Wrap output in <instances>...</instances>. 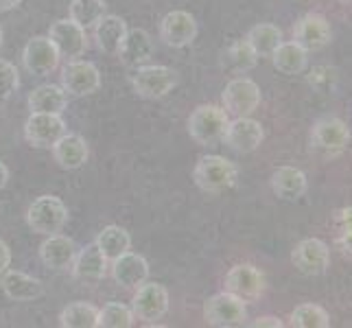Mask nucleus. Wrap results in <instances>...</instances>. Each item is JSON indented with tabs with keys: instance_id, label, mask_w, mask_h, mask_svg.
<instances>
[{
	"instance_id": "obj_1",
	"label": "nucleus",
	"mask_w": 352,
	"mask_h": 328,
	"mask_svg": "<svg viewBox=\"0 0 352 328\" xmlns=\"http://www.w3.org/2000/svg\"><path fill=\"white\" fill-rule=\"evenodd\" d=\"M195 184L204 193H223L228 188H232L239 179V168L234 162H230L223 155H204L199 157V162L192 171Z\"/></svg>"
},
{
	"instance_id": "obj_2",
	"label": "nucleus",
	"mask_w": 352,
	"mask_h": 328,
	"mask_svg": "<svg viewBox=\"0 0 352 328\" xmlns=\"http://www.w3.org/2000/svg\"><path fill=\"white\" fill-rule=\"evenodd\" d=\"M27 223L35 234H57L68 223L66 204L55 195H42L27 210Z\"/></svg>"
},
{
	"instance_id": "obj_3",
	"label": "nucleus",
	"mask_w": 352,
	"mask_h": 328,
	"mask_svg": "<svg viewBox=\"0 0 352 328\" xmlns=\"http://www.w3.org/2000/svg\"><path fill=\"white\" fill-rule=\"evenodd\" d=\"M230 123V114L219 105H199L188 118V133L197 144H217L223 140Z\"/></svg>"
},
{
	"instance_id": "obj_4",
	"label": "nucleus",
	"mask_w": 352,
	"mask_h": 328,
	"mask_svg": "<svg viewBox=\"0 0 352 328\" xmlns=\"http://www.w3.org/2000/svg\"><path fill=\"white\" fill-rule=\"evenodd\" d=\"M204 318L210 326L217 328H234V326H243L248 320V309L245 302L241 298H236L230 291H223V294L212 296L204 307Z\"/></svg>"
},
{
	"instance_id": "obj_5",
	"label": "nucleus",
	"mask_w": 352,
	"mask_h": 328,
	"mask_svg": "<svg viewBox=\"0 0 352 328\" xmlns=\"http://www.w3.org/2000/svg\"><path fill=\"white\" fill-rule=\"evenodd\" d=\"M136 296L131 300V313L147 324H153L162 320L168 311V291L160 283H147L144 281L140 287H136Z\"/></svg>"
},
{
	"instance_id": "obj_6",
	"label": "nucleus",
	"mask_w": 352,
	"mask_h": 328,
	"mask_svg": "<svg viewBox=\"0 0 352 328\" xmlns=\"http://www.w3.org/2000/svg\"><path fill=\"white\" fill-rule=\"evenodd\" d=\"M177 75L166 66H140L131 77V86L142 99H162L175 88Z\"/></svg>"
},
{
	"instance_id": "obj_7",
	"label": "nucleus",
	"mask_w": 352,
	"mask_h": 328,
	"mask_svg": "<svg viewBox=\"0 0 352 328\" xmlns=\"http://www.w3.org/2000/svg\"><path fill=\"white\" fill-rule=\"evenodd\" d=\"M223 109L232 116H250L261 105V88L248 77H236L223 90Z\"/></svg>"
},
{
	"instance_id": "obj_8",
	"label": "nucleus",
	"mask_w": 352,
	"mask_h": 328,
	"mask_svg": "<svg viewBox=\"0 0 352 328\" xmlns=\"http://www.w3.org/2000/svg\"><path fill=\"white\" fill-rule=\"evenodd\" d=\"M66 133V123L62 114H40L31 112V116L24 123V138L31 147L51 149L59 136Z\"/></svg>"
},
{
	"instance_id": "obj_9",
	"label": "nucleus",
	"mask_w": 352,
	"mask_h": 328,
	"mask_svg": "<svg viewBox=\"0 0 352 328\" xmlns=\"http://www.w3.org/2000/svg\"><path fill=\"white\" fill-rule=\"evenodd\" d=\"M350 142V129L344 120L339 118H322L313 125L311 144L315 151L324 155H339L344 153Z\"/></svg>"
},
{
	"instance_id": "obj_10",
	"label": "nucleus",
	"mask_w": 352,
	"mask_h": 328,
	"mask_svg": "<svg viewBox=\"0 0 352 328\" xmlns=\"http://www.w3.org/2000/svg\"><path fill=\"white\" fill-rule=\"evenodd\" d=\"M291 263L302 276H320L331 267V250L320 239H305L291 254Z\"/></svg>"
},
{
	"instance_id": "obj_11",
	"label": "nucleus",
	"mask_w": 352,
	"mask_h": 328,
	"mask_svg": "<svg viewBox=\"0 0 352 328\" xmlns=\"http://www.w3.org/2000/svg\"><path fill=\"white\" fill-rule=\"evenodd\" d=\"M48 40L53 42L57 48L59 57H66L68 62L72 59H79L88 48V38H86V29H81L77 22L68 20H57L51 31H48Z\"/></svg>"
},
{
	"instance_id": "obj_12",
	"label": "nucleus",
	"mask_w": 352,
	"mask_h": 328,
	"mask_svg": "<svg viewBox=\"0 0 352 328\" xmlns=\"http://www.w3.org/2000/svg\"><path fill=\"white\" fill-rule=\"evenodd\" d=\"M62 88L72 96H88L101 88V72L94 64L72 59L62 70Z\"/></svg>"
},
{
	"instance_id": "obj_13",
	"label": "nucleus",
	"mask_w": 352,
	"mask_h": 328,
	"mask_svg": "<svg viewBox=\"0 0 352 328\" xmlns=\"http://www.w3.org/2000/svg\"><path fill=\"white\" fill-rule=\"evenodd\" d=\"M265 138L263 125L258 120H254L250 116H236L234 120H230L228 129L223 133V140L230 149H234L236 153H252L261 147V142Z\"/></svg>"
},
{
	"instance_id": "obj_14",
	"label": "nucleus",
	"mask_w": 352,
	"mask_h": 328,
	"mask_svg": "<svg viewBox=\"0 0 352 328\" xmlns=\"http://www.w3.org/2000/svg\"><path fill=\"white\" fill-rule=\"evenodd\" d=\"M59 53L53 46V42L48 38H42V35H35L33 40L27 42L22 53V62L24 68H27L33 77H46L59 66Z\"/></svg>"
},
{
	"instance_id": "obj_15",
	"label": "nucleus",
	"mask_w": 352,
	"mask_h": 328,
	"mask_svg": "<svg viewBox=\"0 0 352 328\" xmlns=\"http://www.w3.org/2000/svg\"><path fill=\"white\" fill-rule=\"evenodd\" d=\"M265 287V274L254 265H234L226 274V291L234 294L243 302L261 298Z\"/></svg>"
},
{
	"instance_id": "obj_16",
	"label": "nucleus",
	"mask_w": 352,
	"mask_h": 328,
	"mask_svg": "<svg viewBox=\"0 0 352 328\" xmlns=\"http://www.w3.org/2000/svg\"><path fill=\"white\" fill-rule=\"evenodd\" d=\"M333 31L331 24L326 18L318 16V14H309L305 18H300L294 27V42L300 44L305 51H320L326 44L331 42Z\"/></svg>"
},
{
	"instance_id": "obj_17",
	"label": "nucleus",
	"mask_w": 352,
	"mask_h": 328,
	"mask_svg": "<svg viewBox=\"0 0 352 328\" xmlns=\"http://www.w3.org/2000/svg\"><path fill=\"white\" fill-rule=\"evenodd\" d=\"M160 35H162V40L173 48L188 46L197 35V20L192 18L188 11H171V14H166L162 18Z\"/></svg>"
},
{
	"instance_id": "obj_18",
	"label": "nucleus",
	"mask_w": 352,
	"mask_h": 328,
	"mask_svg": "<svg viewBox=\"0 0 352 328\" xmlns=\"http://www.w3.org/2000/svg\"><path fill=\"white\" fill-rule=\"evenodd\" d=\"M112 278L116 285L125 289H136L149 278V263L144 261L140 254L125 252L118 259L112 261Z\"/></svg>"
},
{
	"instance_id": "obj_19",
	"label": "nucleus",
	"mask_w": 352,
	"mask_h": 328,
	"mask_svg": "<svg viewBox=\"0 0 352 328\" xmlns=\"http://www.w3.org/2000/svg\"><path fill=\"white\" fill-rule=\"evenodd\" d=\"M75 256H77L75 241L62 234H48V239L40 245V259L48 270L64 272L72 265Z\"/></svg>"
},
{
	"instance_id": "obj_20",
	"label": "nucleus",
	"mask_w": 352,
	"mask_h": 328,
	"mask_svg": "<svg viewBox=\"0 0 352 328\" xmlns=\"http://www.w3.org/2000/svg\"><path fill=\"white\" fill-rule=\"evenodd\" d=\"M0 287H3L5 296L9 300H16V302H31V300H38L44 294V285L38 278L27 276L16 270H5L0 274Z\"/></svg>"
},
{
	"instance_id": "obj_21",
	"label": "nucleus",
	"mask_w": 352,
	"mask_h": 328,
	"mask_svg": "<svg viewBox=\"0 0 352 328\" xmlns=\"http://www.w3.org/2000/svg\"><path fill=\"white\" fill-rule=\"evenodd\" d=\"M53 157L55 162L62 166V168H68V171H75V168H81L88 160V144L83 140L79 133H64V136H59L57 142L53 144Z\"/></svg>"
},
{
	"instance_id": "obj_22",
	"label": "nucleus",
	"mask_w": 352,
	"mask_h": 328,
	"mask_svg": "<svg viewBox=\"0 0 352 328\" xmlns=\"http://www.w3.org/2000/svg\"><path fill=\"white\" fill-rule=\"evenodd\" d=\"M151 53H153V42L149 38V33L142 31V29H131V31L127 29L125 40H123V44H120L116 55L120 57V62H123L125 66L136 68V66L147 62V59L151 57Z\"/></svg>"
},
{
	"instance_id": "obj_23",
	"label": "nucleus",
	"mask_w": 352,
	"mask_h": 328,
	"mask_svg": "<svg viewBox=\"0 0 352 328\" xmlns=\"http://www.w3.org/2000/svg\"><path fill=\"white\" fill-rule=\"evenodd\" d=\"M70 267H72V274H75V278H79V281L94 283V281H101L105 276L107 259L103 256V252L96 248V243H90L88 248L77 250V256Z\"/></svg>"
},
{
	"instance_id": "obj_24",
	"label": "nucleus",
	"mask_w": 352,
	"mask_h": 328,
	"mask_svg": "<svg viewBox=\"0 0 352 328\" xmlns=\"http://www.w3.org/2000/svg\"><path fill=\"white\" fill-rule=\"evenodd\" d=\"M127 33V24L123 18L118 16H103L99 22L94 24V40L96 46L101 48L107 55H116L120 44L125 40Z\"/></svg>"
},
{
	"instance_id": "obj_25",
	"label": "nucleus",
	"mask_w": 352,
	"mask_h": 328,
	"mask_svg": "<svg viewBox=\"0 0 352 328\" xmlns=\"http://www.w3.org/2000/svg\"><path fill=\"white\" fill-rule=\"evenodd\" d=\"M68 105V94L62 86L44 83L29 94V109L40 114H62Z\"/></svg>"
},
{
	"instance_id": "obj_26",
	"label": "nucleus",
	"mask_w": 352,
	"mask_h": 328,
	"mask_svg": "<svg viewBox=\"0 0 352 328\" xmlns=\"http://www.w3.org/2000/svg\"><path fill=\"white\" fill-rule=\"evenodd\" d=\"M272 188L280 199H300L307 193V175L296 166H280L272 177Z\"/></svg>"
},
{
	"instance_id": "obj_27",
	"label": "nucleus",
	"mask_w": 352,
	"mask_h": 328,
	"mask_svg": "<svg viewBox=\"0 0 352 328\" xmlns=\"http://www.w3.org/2000/svg\"><path fill=\"white\" fill-rule=\"evenodd\" d=\"M270 57L274 68L283 75H300L307 68V51L296 42H280Z\"/></svg>"
},
{
	"instance_id": "obj_28",
	"label": "nucleus",
	"mask_w": 352,
	"mask_h": 328,
	"mask_svg": "<svg viewBox=\"0 0 352 328\" xmlns=\"http://www.w3.org/2000/svg\"><path fill=\"white\" fill-rule=\"evenodd\" d=\"M94 243H96V248L103 252V256L107 261H114L131 248V237L127 230H123L120 226H105L101 232L96 234Z\"/></svg>"
},
{
	"instance_id": "obj_29",
	"label": "nucleus",
	"mask_w": 352,
	"mask_h": 328,
	"mask_svg": "<svg viewBox=\"0 0 352 328\" xmlns=\"http://www.w3.org/2000/svg\"><path fill=\"white\" fill-rule=\"evenodd\" d=\"M248 44L254 48V53L258 57H270L278 44L283 42V31L276 27V24H256L250 33H248Z\"/></svg>"
},
{
	"instance_id": "obj_30",
	"label": "nucleus",
	"mask_w": 352,
	"mask_h": 328,
	"mask_svg": "<svg viewBox=\"0 0 352 328\" xmlns=\"http://www.w3.org/2000/svg\"><path fill=\"white\" fill-rule=\"evenodd\" d=\"M223 66L232 72H248L256 66L258 55L254 53V48L248 44V40H236L223 51Z\"/></svg>"
},
{
	"instance_id": "obj_31",
	"label": "nucleus",
	"mask_w": 352,
	"mask_h": 328,
	"mask_svg": "<svg viewBox=\"0 0 352 328\" xmlns=\"http://www.w3.org/2000/svg\"><path fill=\"white\" fill-rule=\"evenodd\" d=\"M96 322H99V309L90 302H72L59 315V324L66 328H94Z\"/></svg>"
},
{
	"instance_id": "obj_32",
	"label": "nucleus",
	"mask_w": 352,
	"mask_h": 328,
	"mask_svg": "<svg viewBox=\"0 0 352 328\" xmlns=\"http://www.w3.org/2000/svg\"><path fill=\"white\" fill-rule=\"evenodd\" d=\"M105 16L103 0H72L70 20L77 22L81 29H90Z\"/></svg>"
},
{
	"instance_id": "obj_33",
	"label": "nucleus",
	"mask_w": 352,
	"mask_h": 328,
	"mask_svg": "<svg viewBox=\"0 0 352 328\" xmlns=\"http://www.w3.org/2000/svg\"><path fill=\"white\" fill-rule=\"evenodd\" d=\"M291 326L296 328H329L331 318L318 305H300L291 313Z\"/></svg>"
},
{
	"instance_id": "obj_34",
	"label": "nucleus",
	"mask_w": 352,
	"mask_h": 328,
	"mask_svg": "<svg viewBox=\"0 0 352 328\" xmlns=\"http://www.w3.org/2000/svg\"><path fill=\"white\" fill-rule=\"evenodd\" d=\"M133 313L129 307L120 305V302H110L99 311V322L96 326L101 328H129L133 326Z\"/></svg>"
},
{
	"instance_id": "obj_35",
	"label": "nucleus",
	"mask_w": 352,
	"mask_h": 328,
	"mask_svg": "<svg viewBox=\"0 0 352 328\" xmlns=\"http://www.w3.org/2000/svg\"><path fill=\"white\" fill-rule=\"evenodd\" d=\"M307 81H309V86L318 92H324V94L333 92L339 81V70L333 66H315L307 75Z\"/></svg>"
},
{
	"instance_id": "obj_36",
	"label": "nucleus",
	"mask_w": 352,
	"mask_h": 328,
	"mask_svg": "<svg viewBox=\"0 0 352 328\" xmlns=\"http://www.w3.org/2000/svg\"><path fill=\"white\" fill-rule=\"evenodd\" d=\"M20 86V72L18 68L7 62V59H0V99H9Z\"/></svg>"
},
{
	"instance_id": "obj_37",
	"label": "nucleus",
	"mask_w": 352,
	"mask_h": 328,
	"mask_svg": "<svg viewBox=\"0 0 352 328\" xmlns=\"http://www.w3.org/2000/svg\"><path fill=\"white\" fill-rule=\"evenodd\" d=\"M9 265H11V250L7 243L0 239V274H3L5 270H9Z\"/></svg>"
},
{
	"instance_id": "obj_38",
	"label": "nucleus",
	"mask_w": 352,
	"mask_h": 328,
	"mask_svg": "<svg viewBox=\"0 0 352 328\" xmlns=\"http://www.w3.org/2000/svg\"><path fill=\"white\" fill-rule=\"evenodd\" d=\"M252 326L254 328H265V326H270V328H283V322L278 320V318H272V315H267V318H258Z\"/></svg>"
},
{
	"instance_id": "obj_39",
	"label": "nucleus",
	"mask_w": 352,
	"mask_h": 328,
	"mask_svg": "<svg viewBox=\"0 0 352 328\" xmlns=\"http://www.w3.org/2000/svg\"><path fill=\"white\" fill-rule=\"evenodd\" d=\"M7 179H9V171H7L5 162H0V190L7 186Z\"/></svg>"
},
{
	"instance_id": "obj_40",
	"label": "nucleus",
	"mask_w": 352,
	"mask_h": 328,
	"mask_svg": "<svg viewBox=\"0 0 352 328\" xmlns=\"http://www.w3.org/2000/svg\"><path fill=\"white\" fill-rule=\"evenodd\" d=\"M20 5V0H0V11H11Z\"/></svg>"
},
{
	"instance_id": "obj_41",
	"label": "nucleus",
	"mask_w": 352,
	"mask_h": 328,
	"mask_svg": "<svg viewBox=\"0 0 352 328\" xmlns=\"http://www.w3.org/2000/svg\"><path fill=\"white\" fill-rule=\"evenodd\" d=\"M0 46H3V29H0Z\"/></svg>"
},
{
	"instance_id": "obj_42",
	"label": "nucleus",
	"mask_w": 352,
	"mask_h": 328,
	"mask_svg": "<svg viewBox=\"0 0 352 328\" xmlns=\"http://www.w3.org/2000/svg\"><path fill=\"white\" fill-rule=\"evenodd\" d=\"M342 3H350V0H342Z\"/></svg>"
}]
</instances>
